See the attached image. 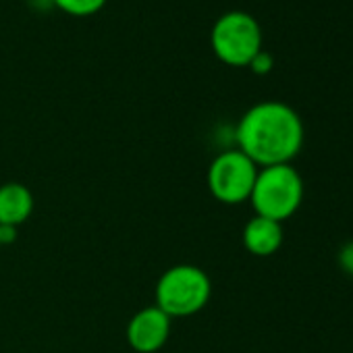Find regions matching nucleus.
<instances>
[{"mask_svg":"<svg viewBox=\"0 0 353 353\" xmlns=\"http://www.w3.org/2000/svg\"><path fill=\"white\" fill-rule=\"evenodd\" d=\"M54 9L63 11L71 17H92L100 13L108 0H52Z\"/></svg>","mask_w":353,"mask_h":353,"instance_id":"nucleus-9","label":"nucleus"},{"mask_svg":"<svg viewBox=\"0 0 353 353\" xmlns=\"http://www.w3.org/2000/svg\"><path fill=\"white\" fill-rule=\"evenodd\" d=\"M243 245L252 256L268 258L283 245V227L276 221L254 216L243 227Z\"/></svg>","mask_w":353,"mask_h":353,"instance_id":"nucleus-8","label":"nucleus"},{"mask_svg":"<svg viewBox=\"0 0 353 353\" xmlns=\"http://www.w3.org/2000/svg\"><path fill=\"white\" fill-rule=\"evenodd\" d=\"M235 141L260 168L289 164L303 145V123L289 104L266 100L245 110L235 127Z\"/></svg>","mask_w":353,"mask_h":353,"instance_id":"nucleus-1","label":"nucleus"},{"mask_svg":"<svg viewBox=\"0 0 353 353\" xmlns=\"http://www.w3.org/2000/svg\"><path fill=\"white\" fill-rule=\"evenodd\" d=\"M170 322L158 305H148L131 316L127 324V343L137 353L160 351L170 336Z\"/></svg>","mask_w":353,"mask_h":353,"instance_id":"nucleus-6","label":"nucleus"},{"mask_svg":"<svg viewBox=\"0 0 353 353\" xmlns=\"http://www.w3.org/2000/svg\"><path fill=\"white\" fill-rule=\"evenodd\" d=\"M210 46L221 63L229 67H248L262 50V28L250 13L229 11L214 21Z\"/></svg>","mask_w":353,"mask_h":353,"instance_id":"nucleus-4","label":"nucleus"},{"mask_svg":"<svg viewBox=\"0 0 353 353\" xmlns=\"http://www.w3.org/2000/svg\"><path fill=\"white\" fill-rule=\"evenodd\" d=\"M17 241V229L15 227H0V245H11Z\"/></svg>","mask_w":353,"mask_h":353,"instance_id":"nucleus-12","label":"nucleus"},{"mask_svg":"<svg viewBox=\"0 0 353 353\" xmlns=\"http://www.w3.org/2000/svg\"><path fill=\"white\" fill-rule=\"evenodd\" d=\"M28 3H30L32 9H36V11H40V13H46V11H50V9H54V3H52V0H28Z\"/></svg>","mask_w":353,"mask_h":353,"instance_id":"nucleus-13","label":"nucleus"},{"mask_svg":"<svg viewBox=\"0 0 353 353\" xmlns=\"http://www.w3.org/2000/svg\"><path fill=\"white\" fill-rule=\"evenodd\" d=\"M212 295L210 276L194 264H176L156 283V305L168 318H188L202 312Z\"/></svg>","mask_w":353,"mask_h":353,"instance_id":"nucleus-2","label":"nucleus"},{"mask_svg":"<svg viewBox=\"0 0 353 353\" xmlns=\"http://www.w3.org/2000/svg\"><path fill=\"white\" fill-rule=\"evenodd\" d=\"M336 260H339V266L343 268V272H347V274L353 276V241L345 243V245L339 250Z\"/></svg>","mask_w":353,"mask_h":353,"instance_id":"nucleus-11","label":"nucleus"},{"mask_svg":"<svg viewBox=\"0 0 353 353\" xmlns=\"http://www.w3.org/2000/svg\"><path fill=\"white\" fill-rule=\"evenodd\" d=\"M303 200V181L291 164H274L258 170L250 202L256 216L276 223L291 219Z\"/></svg>","mask_w":353,"mask_h":353,"instance_id":"nucleus-3","label":"nucleus"},{"mask_svg":"<svg viewBox=\"0 0 353 353\" xmlns=\"http://www.w3.org/2000/svg\"><path fill=\"white\" fill-rule=\"evenodd\" d=\"M0 248H3V245H0Z\"/></svg>","mask_w":353,"mask_h":353,"instance_id":"nucleus-14","label":"nucleus"},{"mask_svg":"<svg viewBox=\"0 0 353 353\" xmlns=\"http://www.w3.org/2000/svg\"><path fill=\"white\" fill-rule=\"evenodd\" d=\"M248 67H250L252 73H256V75H268V73L272 71V67H274V59H272L270 52L260 50V52L252 59V63H250Z\"/></svg>","mask_w":353,"mask_h":353,"instance_id":"nucleus-10","label":"nucleus"},{"mask_svg":"<svg viewBox=\"0 0 353 353\" xmlns=\"http://www.w3.org/2000/svg\"><path fill=\"white\" fill-rule=\"evenodd\" d=\"M258 170L260 168L241 150H225L210 162L208 190L214 200L237 206L250 200Z\"/></svg>","mask_w":353,"mask_h":353,"instance_id":"nucleus-5","label":"nucleus"},{"mask_svg":"<svg viewBox=\"0 0 353 353\" xmlns=\"http://www.w3.org/2000/svg\"><path fill=\"white\" fill-rule=\"evenodd\" d=\"M34 206V194L23 183L0 185V227L19 229L30 221Z\"/></svg>","mask_w":353,"mask_h":353,"instance_id":"nucleus-7","label":"nucleus"}]
</instances>
